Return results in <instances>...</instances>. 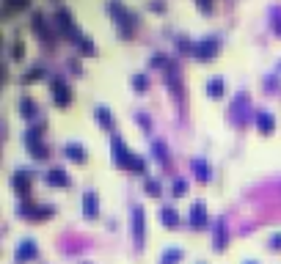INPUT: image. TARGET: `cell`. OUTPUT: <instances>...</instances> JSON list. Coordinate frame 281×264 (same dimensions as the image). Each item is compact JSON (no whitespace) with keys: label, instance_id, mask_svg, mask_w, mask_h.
Masks as SVG:
<instances>
[{"label":"cell","instance_id":"1","mask_svg":"<svg viewBox=\"0 0 281 264\" xmlns=\"http://www.w3.org/2000/svg\"><path fill=\"white\" fill-rule=\"evenodd\" d=\"M17 261H31L36 259V245H33V239H22L20 245H17Z\"/></svg>","mask_w":281,"mask_h":264},{"label":"cell","instance_id":"2","mask_svg":"<svg viewBox=\"0 0 281 264\" xmlns=\"http://www.w3.org/2000/svg\"><path fill=\"white\" fill-rule=\"evenodd\" d=\"M52 99H55L58 105H66V99H69V91L63 88L61 80H55V83H52Z\"/></svg>","mask_w":281,"mask_h":264},{"label":"cell","instance_id":"3","mask_svg":"<svg viewBox=\"0 0 281 264\" xmlns=\"http://www.w3.org/2000/svg\"><path fill=\"white\" fill-rule=\"evenodd\" d=\"M204 218H207L204 207H201V204H193V207H190V223H193V226H204Z\"/></svg>","mask_w":281,"mask_h":264},{"label":"cell","instance_id":"4","mask_svg":"<svg viewBox=\"0 0 281 264\" xmlns=\"http://www.w3.org/2000/svg\"><path fill=\"white\" fill-rule=\"evenodd\" d=\"M132 215H135V220H132V226H135V239H138V245H144L140 239H144V215H140V207H132Z\"/></svg>","mask_w":281,"mask_h":264},{"label":"cell","instance_id":"5","mask_svg":"<svg viewBox=\"0 0 281 264\" xmlns=\"http://www.w3.org/2000/svg\"><path fill=\"white\" fill-rule=\"evenodd\" d=\"M160 218H163V223H166V226H177V212H174V209L171 207H163L160 209Z\"/></svg>","mask_w":281,"mask_h":264},{"label":"cell","instance_id":"6","mask_svg":"<svg viewBox=\"0 0 281 264\" xmlns=\"http://www.w3.org/2000/svg\"><path fill=\"white\" fill-rule=\"evenodd\" d=\"M63 154H69L72 160H83V149L78 143H63Z\"/></svg>","mask_w":281,"mask_h":264},{"label":"cell","instance_id":"7","mask_svg":"<svg viewBox=\"0 0 281 264\" xmlns=\"http://www.w3.org/2000/svg\"><path fill=\"white\" fill-rule=\"evenodd\" d=\"M83 209L89 215H97V196H94V193H86L83 196Z\"/></svg>","mask_w":281,"mask_h":264},{"label":"cell","instance_id":"8","mask_svg":"<svg viewBox=\"0 0 281 264\" xmlns=\"http://www.w3.org/2000/svg\"><path fill=\"white\" fill-rule=\"evenodd\" d=\"M179 259H182V250H179V248H168L166 253H163V264H174Z\"/></svg>","mask_w":281,"mask_h":264},{"label":"cell","instance_id":"9","mask_svg":"<svg viewBox=\"0 0 281 264\" xmlns=\"http://www.w3.org/2000/svg\"><path fill=\"white\" fill-rule=\"evenodd\" d=\"M47 182H50V185H66V176H63L61 171H58V168H52V171L50 173H47Z\"/></svg>","mask_w":281,"mask_h":264},{"label":"cell","instance_id":"10","mask_svg":"<svg viewBox=\"0 0 281 264\" xmlns=\"http://www.w3.org/2000/svg\"><path fill=\"white\" fill-rule=\"evenodd\" d=\"M207 88H209V94H218L221 88H224V83H221L218 77H213V80H209V83H207Z\"/></svg>","mask_w":281,"mask_h":264},{"label":"cell","instance_id":"11","mask_svg":"<svg viewBox=\"0 0 281 264\" xmlns=\"http://www.w3.org/2000/svg\"><path fill=\"white\" fill-rule=\"evenodd\" d=\"M270 245H273V248H281V234H273V237H270Z\"/></svg>","mask_w":281,"mask_h":264},{"label":"cell","instance_id":"12","mask_svg":"<svg viewBox=\"0 0 281 264\" xmlns=\"http://www.w3.org/2000/svg\"><path fill=\"white\" fill-rule=\"evenodd\" d=\"M259 124L262 127H270V116H267V113H259Z\"/></svg>","mask_w":281,"mask_h":264},{"label":"cell","instance_id":"13","mask_svg":"<svg viewBox=\"0 0 281 264\" xmlns=\"http://www.w3.org/2000/svg\"><path fill=\"white\" fill-rule=\"evenodd\" d=\"M245 264H254V261H245Z\"/></svg>","mask_w":281,"mask_h":264}]
</instances>
